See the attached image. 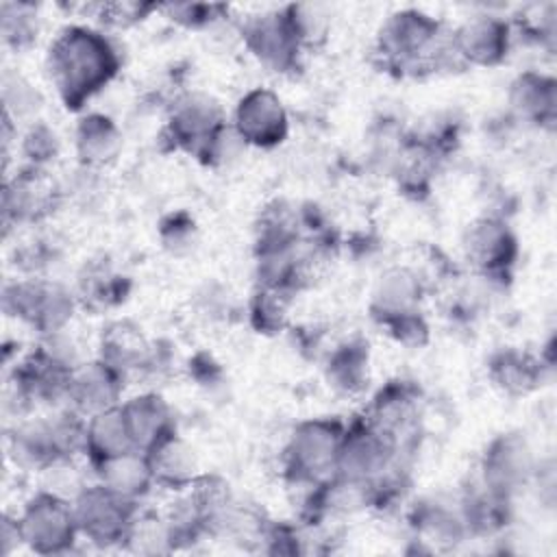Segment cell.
Segmentation results:
<instances>
[{
    "label": "cell",
    "mask_w": 557,
    "mask_h": 557,
    "mask_svg": "<svg viewBox=\"0 0 557 557\" xmlns=\"http://www.w3.org/2000/svg\"><path fill=\"white\" fill-rule=\"evenodd\" d=\"M48 74L67 111H81L120 72L113 41L85 24H70L48 48Z\"/></svg>",
    "instance_id": "6da1fadb"
},
{
    "label": "cell",
    "mask_w": 557,
    "mask_h": 557,
    "mask_svg": "<svg viewBox=\"0 0 557 557\" xmlns=\"http://www.w3.org/2000/svg\"><path fill=\"white\" fill-rule=\"evenodd\" d=\"M376 54L387 72L420 76L461 63L453 48V33L433 15L418 9L392 13L379 28Z\"/></svg>",
    "instance_id": "7a4b0ae2"
},
{
    "label": "cell",
    "mask_w": 557,
    "mask_h": 557,
    "mask_svg": "<svg viewBox=\"0 0 557 557\" xmlns=\"http://www.w3.org/2000/svg\"><path fill=\"white\" fill-rule=\"evenodd\" d=\"M87 418L67 405L52 407L46 416L20 420L7 437V450L22 470L44 472L46 468L74 459L85 448Z\"/></svg>",
    "instance_id": "3957f363"
},
{
    "label": "cell",
    "mask_w": 557,
    "mask_h": 557,
    "mask_svg": "<svg viewBox=\"0 0 557 557\" xmlns=\"http://www.w3.org/2000/svg\"><path fill=\"white\" fill-rule=\"evenodd\" d=\"M170 144L198 161L213 165L222 161L224 146L235 133L224 120V111L209 94L191 91L181 98L170 109L165 124Z\"/></svg>",
    "instance_id": "277c9868"
},
{
    "label": "cell",
    "mask_w": 557,
    "mask_h": 557,
    "mask_svg": "<svg viewBox=\"0 0 557 557\" xmlns=\"http://www.w3.org/2000/svg\"><path fill=\"white\" fill-rule=\"evenodd\" d=\"M346 424L337 418H311L294 426L283 448V476L298 487H311L337 468Z\"/></svg>",
    "instance_id": "5b68a950"
},
{
    "label": "cell",
    "mask_w": 557,
    "mask_h": 557,
    "mask_svg": "<svg viewBox=\"0 0 557 557\" xmlns=\"http://www.w3.org/2000/svg\"><path fill=\"white\" fill-rule=\"evenodd\" d=\"M76 296L61 283L41 276H22L4 285L2 307L9 315L33 326L41 337L65 331Z\"/></svg>",
    "instance_id": "8992f818"
},
{
    "label": "cell",
    "mask_w": 557,
    "mask_h": 557,
    "mask_svg": "<svg viewBox=\"0 0 557 557\" xmlns=\"http://www.w3.org/2000/svg\"><path fill=\"white\" fill-rule=\"evenodd\" d=\"M74 516L81 537L109 548L122 546L141 503H135L100 481L87 483L74 498Z\"/></svg>",
    "instance_id": "52a82bcc"
},
{
    "label": "cell",
    "mask_w": 557,
    "mask_h": 557,
    "mask_svg": "<svg viewBox=\"0 0 557 557\" xmlns=\"http://www.w3.org/2000/svg\"><path fill=\"white\" fill-rule=\"evenodd\" d=\"M17 524L22 544L37 555L67 553L81 537L72 500L50 490H39L26 500Z\"/></svg>",
    "instance_id": "ba28073f"
},
{
    "label": "cell",
    "mask_w": 557,
    "mask_h": 557,
    "mask_svg": "<svg viewBox=\"0 0 557 557\" xmlns=\"http://www.w3.org/2000/svg\"><path fill=\"white\" fill-rule=\"evenodd\" d=\"M405 453L387 433L376 429L366 416H359L344 429L335 474L366 485L400 463Z\"/></svg>",
    "instance_id": "9c48e42d"
},
{
    "label": "cell",
    "mask_w": 557,
    "mask_h": 557,
    "mask_svg": "<svg viewBox=\"0 0 557 557\" xmlns=\"http://www.w3.org/2000/svg\"><path fill=\"white\" fill-rule=\"evenodd\" d=\"M537 459L522 433H500L483 450L481 481L485 490L513 500L535 479Z\"/></svg>",
    "instance_id": "30bf717a"
},
{
    "label": "cell",
    "mask_w": 557,
    "mask_h": 557,
    "mask_svg": "<svg viewBox=\"0 0 557 557\" xmlns=\"http://www.w3.org/2000/svg\"><path fill=\"white\" fill-rule=\"evenodd\" d=\"M363 416L376 429L387 433L407 455L418 442L420 389L411 381H389L374 394Z\"/></svg>",
    "instance_id": "8fae6325"
},
{
    "label": "cell",
    "mask_w": 557,
    "mask_h": 557,
    "mask_svg": "<svg viewBox=\"0 0 557 557\" xmlns=\"http://www.w3.org/2000/svg\"><path fill=\"white\" fill-rule=\"evenodd\" d=\"M233 131L239 141L255 148H274L289 133V117L278 94L268 87L246 91L233 113Z\"/></svg>",
    "instance_id": "7c38bea8"
},
{
    "label": "cell",
    "mask_w": 557,
    "mask_h": 557,
    "mask_svg": "<svg viewBox=\"0 0 557 557\" xmlns=\"http://www.w3.org/2000/svg\"><path fill=\"white\" fill-rule=\"evenodd\" d=\"M242 37L250 54L272 72H294L300 63L302 46L298 44L285 9L248 17Z\"/></svg>",
    "instance_id": "4fadbf2b"
},
{
    "label": "cell",
    "mask_w": 557,
    "mask_h": 557,
    "mask_svg": "<svg viewBox=\"0 0 557 557\" xmlns=\"http://www.w3.org/2000/svg\"><path fill=\"white\" fill-rule=\"evenodd\" d=\"M463 252L479 274L505 278L518 259V239L505 220L485 215L466 228Z\"/></svg>",
    "instance_id": "5bb4252c"
},
{
    "label": "cell",
    "mask_w": 557,
    "mask_h": 557,
    "mask_svg": "<svg viewBox=\"0 0 557 557\" xmlns=\"http://www.w3.org/2000/svg\"><path fill=\"white\" fill-rule=\"evenodd\" d=\"M59 187L46 168L26 165L4 181L2 189V218L4 226L39 222L54 211L59 200Z\"/></svg>",
    "instance_id": "9a60e30c"
},
{
    "label": "cell",
    "mask_w": 557,
    "mask_h": 557,
    "mask_svg": "<svg viewBox=\"0 0 557 557\" xmlns=\"http://www.w3.org/2000/svg\"><path fill=\"white\" fill-rule=\"evenodd\" d=\"M511 26L492 13L468 17L453 30V48L461 65L494 67L503 63L511 48Z\"/></svg>",
    "instance_id": "2e32d148"
},
{
    "label": "cell",
    "mask_w": 557,
    "mask_h": 557,
    "mask_svg": "<svg viewBox=\"0 0 557 557\" xmlns=\"http://www.w3.org/2000/svg\"><path fill=\"white\" fill-rule=\"evenodd\" d=\"M98 359L126 379L128 374L157 370L161 352L157 344L144 335L141 326L131 320H115L100 333Z\"/></svg>",
    "instance_id": "e0dca14e"
},
{
    "label": "cell",
    "mask_w": 557,
    "mask_h": 557,
    "mask_svg": "<svg viewBox=\"0 0 557 557\" xmlns=\"http://www.w3.org/2000/svg\"><path fill=\"white\" fill-rule=\"evenodd\" d=\"M124 381L126 379L117 370L98 357L94 361H83L70 376L65 405L85 418L111 409L122 403Z\"/></svg>",
    "instance_id": "ac0fdd59"
},
{
    "label": "cell",
    "mask_w": 557,
    "mask_h": 557,
    "mask_svg": "<svg viewBox=\"0 0 557 557\" xmlns=\"http://www.w3.org/2000/svg\"><path fill=\"white\" fill-rule=\"evenodd\" d=\"M124 422L128 426L131 440L137 450L146 453L159 440L168 437L176 431L174 411L168 400L157 392L137 394L124 403H120Z\"/></svg>",
    "instance_id": "d6986e66"
},
{
    "label": "cell",
    "mask_w": 557,
    "mask_h": 557,
    "mask_svg": "<svg viewBox=\"0 0 557 557\" xmlns=\"http://www.w3.org/2000/svg\"><path fill=\"white\" fill-rule=\"evenodd\" d=\"M144 455L148 459L154 487L185 492L200 476L191 446L176 431L159 440Z\"/></svg>",
    "instance_id": "ffe728a7"
},
{
    "label": "cell",
    "mask_w": 557,
    "mask_h": 557,
    "mask_svg": "<svg viewBox=\"0 0 557 557\" xmlns=\"http://www.w3.org/2000/svg\"><path fill=\"white\" fill-rule=\"evenodd\" d=\"M509 109L516 117L537 124L553 126L557 115V83L553 76L527 70L518 74L509 85Z\"/></svg>",
    "instance_id": "44dd1931"
},
{
    "label": "cell",
    "mask_w": 557,
    "mask_h": 557,
    "mask_svg": "<svg viewBox=\"0 0 557 557\" xmlns=\"http://www.w3.org/2000/svg\"><path fill=\"white\" fill-rule=\"evenodd\" d=\"M409 527L413 529L416 540L442 550L455 548L470 537L459 505L448 507V503L435 498H424L413 505L409 511Z\"/></svg>",
    "instance_id": "7402d4cb"
},
{
    "label": "cell",
    "mask_w": 557,
    "mask_h": 557,
    "mask_svg": "<svg viewBox=\"0 0 557 557\" xmlns=\"http://www.w3.org/2000/svg\"><path fill=\"white\" fill-rule=\"evenodd\" d=\"M492 383L507 396H527L535 392L546 374V366L540 357L520 348L507 346L496 350L487 361Z\"/></svg>",
    "instance_id": "603a6c76"
},
{
    "label": "cell",
    "mask_w": 557,
    "mask_h": 557,
    "mask_svg": "<svg viewBox=\"0 0 557 557\" xmlns=\"http://www.w3.org/2000/svg\"><path fill=\"white\" fill-rule=\"evenodd\" d=\"M422 298V281L409 268H389L374 285L370 313L376 324H383L396 315L418 311Z\"/></svg>",
    "instance_id": "cb8c5ba5"
},
{
    "label": "cell",
    "mask_w": 557,
    "mask_h": 557,
    "mask_svg": "<svg viewBox=\"0 0 557 557\" xmlns=\"http://www.w3.org/2000/svg\"><path fill=\"white\" fill-rule=\"evenodd\" d=\"M74 148L83 168L100 170L117 159L122 150V131L109 115L87 113L76 124Z\"/></svg>",
    "instance_id": "d4e9b609"
},
{
    "label": "cell",
    "mask_w": 557,
    "mask_h": 557,
    "mask_svg": "<svg viewBox=\"0 0 557 557\" xmlns=\"http://www.w3.org/2000/svg\"><path fill=\"white\" fill-rule=\"evenodd\" d=\"M128 450H137V448L131 440V433L124 422L120 405L87 418L83 455L87 457L89 468H96L98 463H102L111 457H117L122 453H128Z\"/></svg>",
    "instance_id": "484cf974"
},
{
    "label": "cell",
    "mask_w": 557,
    "mask_h": 557,
    "mask_svg": "<svg viewBox=\"0 0 557 557\" xmlns=\"http://www.w3.org/2000/svg\"><path fill=\"white\" fill-rule=\"evenodd\" d=\"M94 470L96 481L104 483L113 492L141 503L154 487L148 459L141 450H128L98 463Z\"/></svg>",
    "instance_id": "4316f807"
},
{
    "label": "cell",
    "mask_w": 557,
    "mask_h": 557,
    "mask_svg": "<svg viewBox=\"0 0 557 557\" xmlns=\"http://www.w3.org/2000/svg\"><path fill=\"white\" fill-rule=\"evenodd\" d=\"M326 381L342 394H359L370 381V350L363 339L339 344L326 361Z\"/></svg>",
    "instance_id": "83f0119b"
},
{
    "label": "cell",
    "mask_w": 557,
    "mask_h": 557,
    "mask_svg": "<svg viewBox=\"0 0 557 557\" xmlns=\"http://www.w3.org/2000/svg\"><path fill=\"white\" fill-rule=\"evenodd\" d=\"M459 511L470 535H494L509 522L511 500L476 485L461 496Z\"/></svg>",
    "instance_id": "f1b7e54d"
},
{
    "label": "cell",
    "mask_w": 557,
    "mask_h": 557,
    "mask_svg": "<svg viewBox=\"0 0 557 557\" xmlns=\"http://www.w3.org/2000/svg\"><path fill=\"white\" fill-rule=\"evenodd\" d=\"M128 278L113 272L104 261L85 263L83 274L78 276V300H85L91 309H107L120 305L126 298Z\"/></svg>",
    "instance_id": "f546056e"
},
{
    "label": "cell",
    "mask_w": 557,
    "mask_h": 557,
    "mask_svg": "<svg viewBox=\"0 0 557 557\" xmlns=\"http://www.w3.org/2000/svg\"><path fill=\"white\" fill-rule=\"evenodd\" d=\"M294 300V292L287 289H272V287H257L252 294L248 318L257 333H278L287 326L289 307Z\"/></svg>",
    "instance_id": "4dcf8cb0"
},
{
    "label": "cell",
    "mask_w": 557,
    "mask_h": 557,
    "mask_svg": "<svg viewBox=\"0 0 557 557\" xmlns=\"http://www.w3.org/2000/svg\"><path fill=\"white\" fill-rule=\"evenodd\" d=\"M122 548L141 553V555H159V553H172L170 533L163 513L157 511H137L128 535L122 544Z\"/></svg>",
    "instance_id": "1f68e13d"
},
{
    "label": "cell",
    "mask_w": 557,
    "mask_h": 557,
    "mask_svg": "<svg viewBox=\"0 0 557 557\" xmlns=\"http://www.w3.org/2000/svg\"><path fill=\"white\" fill-rule=\"evenodd\" d=\"M37 37V11L26 2H2V39L15 50L28 48Z\"/></svg>",
    "instance_id": "d6a6232c"
},
{
    "label": "cell",
    "mask_w": 557,
    "mask_h": 557,
    "mask_svg": "<svg viewBox=\"0 0 557 557\" xmlns=\"http://www.w3.org/2000/svg\"><path fill=\"white\" fill-rule=\"evenodd\" d=\"M20 150L28 165L46 168L50 161L57 159V154L61 150V139L52 126H48L41 120H37V122L33 120L28 131L22 135Z\"/></svg>",
    "instance_id": "836d02e7"
},
{
    "label": "cell",
    "mask_w": 557,
    "mask_h": 557,
    "mask_svg": "<svg viewBox=\"0 0 557 557\" xmlns=\"http://www.w3.org/2000/svg\"><path fill=\"white\" fill-rule=\"evenodd\" d=\"M287 13V20L292 24V30L302 46V50L313 48L326 39L329 20L326 15L311 4H287L283 7Z\"/></svg>",
    "instance_id": "e575fe53"
},
{
    "label": "cell",
    "mask_w": 557,
    "mask_h": 557,
    "mask_svg": "<svg viewBox=\"0 0 557 557\" xmlns=\"http://www.w3.org/2000/svg\"><path fill=\"white\" fill-rule=\"evenodd\" d=\"M2 96H4V113L11 117V120H20V117H26V115H33L41 100H39V94L37 89L26 81L22 78L20 74H13V76H4V83H2Z\"/></svg>",
    "instance_id": "d590c367"
},
{
    "label": "cell",
    "mask_w": 557,
    "mask_h": 557,
    "mask_svg": "<svg viewBox=\"0 0 557 557\" xmlns=\"http://www.w3.org/2000/svg\"><path fill=\"white\" fill-rule=\"evenodd\" d=\"M383 329H387V333L403 346H409V348H420L429 342V322L424 320V315L418 311H411V313H403V315H396L387 322L381 324Z\"/></svg>",
    "instance_id": "8d00e7d4"
},
{
    "label": "cell",
    "mask_w": 557,
    "mask_h": 557,
    "mask_svg": "<svg viewBox=\"0 0 557 557\" xmlns=\"http://www.w3.org/2000/svg\"><path fill=\"white\" fill-rule=\"evenodd\" d=\"M161 242L165 248H170L172 252H181L183 248H187L189 244H194L196 237V226L194 220L187 213H170L168 218L161 220V228H159Z\"/></svg>",
    "instance_id": "74e56055"
},
{
    "label": "cell",
    "mask_w": 557,
    "mask_h": 557,
    "mask_svg": "<svg viewBox=\"0 0 557 557\" xmlns=\"http://www.w3.org/2000/svg\"><path fill=\"white\" fill-rule=\"evenodd\" d=\"M161 9L168 11V15L174 22L187 28H202L213 20H218L220 13L224 11V7H218V4H165Z\"/></svg>",
    "instance_id": "f35d334b"
},
{
    "label": "cell",
    "mask_w": 557,
    "mask_h": 557,
    "mask_svg": "<svg viewBox=\"0 0 557 557\" xmlns=\"http://www.w3.org/2000/svg\"><path fill=\"white\" fill-rule=\"evenodd\" d=\"M159 4H137V2H111L100 4V17L113 26H128L141 22L150 11H159Z\"/></svg>",
    "instance_id": "ab89813d"
},
{
    "label": "cell",
    "mask_w": 557,
    "mask_h": 557,
    "mask_svg": "<svg viewBox=\"0 0 557 557\" xmlns=\"http://www.w3.org/2000/svg\"><path fill=\"white\" fill-rule=\"evenodd\" d=\"M0 537H2V553H4V555H9V553L13 550V546H20V544H22L17 516H15V518H9V516H4V518H2V531H0Z\"/></svg>",
    "instance_id": "60d3db41"
}]
</instances>
